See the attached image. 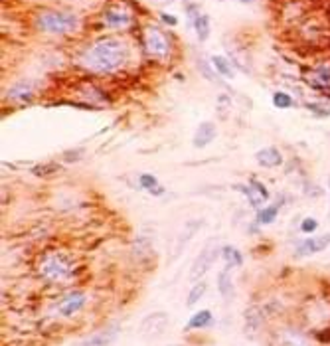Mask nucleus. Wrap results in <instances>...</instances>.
Listing matches in <instances>:
<instances>
[{
    "label": "nucleus",
    "mask_w": 330,
    "mask_h": 346,
    "mask_svg": "<svg viewBox=\"0 0 330 346\" xmlns=\"http://www.w3.org/2000/svg\"><path fill=\"white\" fill-rule=\"evenodd\" d=\"M128 50L119 38H101L91 44L79 57V64L91 72L109 73L127 64Z\"/></svg>",
    "instance_id": "1"
},
{
    "label": "nucleus",
    "mask_w": 330,
    "mask_h": 346,
    "mask_svg": "<svg viewBox=\"0 0 330 346\" xmlns=\"http://www.w3.org/2000/svg\"><path fill=\"white\" fill-rule=\"evenodd\" d=\"M77 16L72 12L48 10L38 16V28L46 34H70L77 28Z\"/></svg>",
    "instance_id": "2"
},
{
    "label": "nucleus",
    "mask_w": 330,
    "mask_h": 346,
    "mask_svg": "<svg viewBox=\"0 0 330 346\" xmlns=\"http://www.w3.org/2000/svg\"><path fill=\"white\" fill-rule=\"evenodd\" d=\"M40 273L44 275L46 279H50V281H61V279L72 275V263H70L68 257H63L61 254H52L42 261Z\"/></svg>",
    "instance_id": "3"
},
{
    "label": "nucleus",
    "mask_w": 330,
    "mask_h": 346,
    "mask_svg": "<svg viewBox=\"0 0 330 346\" xmlns=\"http://www.w3.org/2000/svg\"><path fill=\"white\" fill-rule=\"evenodd\" d=\"M218 255H221V249L218 247V243H216L214 239H212V241H208V243H206V247H204L202 251L198 254V257H196V259H194V263H192L190 279H192V281H196V279L204 277V275L212 269V265L216 263Z\"/></svg>",
    "instance_id": "4"
},
{
    "label": "nucleus",
    "mask_w": 330,
    "mask_h": 346,
    "mask_svg": "<svg viewBox=\"0 0 330 346\" xmlns=\"http://www.w3.org/2000/svg\"><path fill=\"white\" fill-rule=\"evenodd\" d=\"M145 48H147L148 55H152L156 59H166L170 55V44L156 26H148L145 30Z\"/></svg>",
    "instance_id": "5"
},
{
    "label": "nucleus",
    "mask_w": 330,
    "mask_h": 346,
    "mask_svg": "<svg viewBox=\"0 0 330 346\" xmlns=\"http://www.w3.org/2000/svg\"><path fill=\"white\" fill-rule=\"evenodd\" d=\"M200 228H202V219H188V222L184 224L180 234L176 236L172 247H170V261H174L178 255L182 254L184 249H186V245L192 241V237L200 232Z\"/></svg>",
    "instance_id": "6"
},
{
    "label": "nucleus",
    "mask_w": 330,
    "mask_h": 346,
    "mask_svg": "<svg viewBox=\"0 0 330 346\" xmlns=\"http://www.w3.org/2000/svg\"><path fill=\"white\" fill-rule=\"evenodd\" d=\"M168 327V314L166 312H152L145 317V321L141 323V334L145 338H156L164 332Z\"/></svg>",
    "instance_id": "7"
},
{
    "label": "nucleus",
    "mask_w": 330,
    "mask_h": 346,
    "mask_svg": "<svg viewBox=\"0 0 330 346\" xmlns=\"http://www.w3.org/2000/svg\"><path fill=\"white\" fill-rule=\"evenodd\" d=\"M236 188H239L241 194H245L249 206H253V208H259L261 204H265V202L269 200L267 188H265L261 182H257V180H251V182L245 184V186H236Z\"/></svg>",
    "instance_id": "8"
},
{
    "label": "nucleus",
    "mask_w": 330,
    "mask_h": 346,
    "mask_svg": "<svg viewBox=\"0 0 330 346\" xmlns=\"http://www.w3.org/2000/svg\"><path fill=\"white\" fill-rule=\"evenodd\" d=\"M103 22H105L107 26H111V28L123 30V28L130 26L133 14L128 12L125 6H111V8L105 10V14H103Z\"/></svg>",
    "instance_id": "9"
},
{
    "label": "nucleus",
    "mask_w": 330,
    "mask_h": 346,
    "mask_svg": "<svg viewBox=\"0 0 330 346\" xmlns=\"http://www.w3.org/2000/svg\"><path fill=\"white\" fill-rule=\"evenodd\" d=\"M328 245H330V234H326V236H318V237H309V239H305L303 243H299V247H296V257L320 254V251L326 249Z\"/></svg>",
    "instance_id": "10"
},
{
    "label": "nucleus",
    "mask_w": 330,
    "mask_h": 346,
    "mask_svg": "<svg viewBox=\"0 0 330 346\" xmlns=\"http://www.w3.org/2000/svg\"><path fill=\"white\" fill-rule=\"evenodd\" d=\"M273 346H309V340L299 330L285 328V330H279L273 336Z\"/></svg>",
    "instance_id": "11"
},
{
    "label": "nucleus",
    "mask_w": 330,
    "mask_h": 346,
    "mask_svg": "<svg viewBox=\"0 0 330 346\" xmlns=\"http://www.w3.org/2000/svg\"><path fill=\"white\" fill-rule=\"evenodd\" d=\"M83 305H85V295L81 291H75L72 293V295H68V297L57 305V310H59L61 317H72L77 310L83 309Z\"/></svg>",
    "instance_id": "12"
},
{
    "label": "nucleus",
    "mask_w": 330,
    "mask_h": 346,
    "mask_svg": "<svg viewBox=\"0 0 330 346\" xmlns=\"http://www.w3.org/2000/svg\"><path fill=\"white\" fill-rule=\"evenodd\" d=\"M216 135H218V129L214 123H210V121H204L198 125L196 129V135H194V146L196 148H204V146H208L214 139H216Z\"/></svg>",
    "instance_id": "13"
},
{
    "label": "nucleus",
    "mask_w": 330,
    "mask_h": 346,
    "mask_svg": "<svg viewBox=\"0 0 330 346\" xmlns=\"http://www.w3.org/2000/svg\"><path fill=\"white\" fill-rule=\"evenodd\" d=\"M255 161L257 164H261L263 168H275L283 164V154L277 150L275 146H267V148H261L255 152Z\"/></svg>",
    "instance_id": "14"
},
{
    "label": "nucleus",
    "mask_w": 330,
    "mask_h": 346,
    "mask_svg": "<svg viewBox=\"0 0 330 346\" xmlns=\"http://www.w3.org/2000/svg\"><path fill=\"white\" fill-rule=\"evenodd\" d=\"M311 83L316 87H330V64H320L318 68H314Z\"/></svg>",
    "instance_id": "15"
},
{
    "label": "nucleus",
    "mask_w": 330,
    "mask_h": 346,
    "mask_svg": "<svg viewBox=\"0 0 330 346\" xmlns=\"http://www.w3.org/2000/svg\"><path fill=\"white\" fill-rule=\"evenodd\" d=\"M32 95H34V85L30 81H20L8 91V97L16 99V101H28Z\"/></svg>",
    "instance_id": "16"
},
{
    "label": "nucleus",
    "mask_w": 330,
    "mask_h": 346,
    "mask_svg": "<svg viewBox=\"0 0 330 346\" xmlns=\"http://www.w3.org/2000/svg\"><path fill=\"white\" fill-rule=\"evenodd\" d=\"M218 289H220L221 297L225 299V301H232L234 297H236V289H234V281H232V277L227 271H221L218 275Z\"/></svg>",
    "instance_id": "17"
},
{
    "label": "nucleus",
    "mask_w": 330,
    "mask_h": 346,
    "mask_svg": "<svg viewBox=\"0 0 330 346\" xmlns=\"http://www.w3.org/2000/svg\"><path fill=\"white\" fill-rule=\"evenodd\" d=\"M212 66H214L223 77H229V79L236 77V68H234V64H232L227 57H223V55H214V57H212Z\"/></svg>",
    "instance_id": "18"
},
{
    "label": "nucleus",
    "mask_w": 330,
    "mask_h": 346,
    "mask_svg": "<svg viewBox=\"0 0 330 346\" xmlns=\"http://www.w3.org/2000/svg\"><path fill=\"white\" fill-rule=\"evenodd\" d=\"M221 257L227 261V269L239 267V265L243 263V255L239 254V249L234 247V245H223V247H221Z\"/></svg>",
    "instance_id": "19"
},
{
    "label": "nucleus",
    "mask_w": 330,
    "mask_h": 346,
    "mask_svg": "<svg viewBox=\"0 0 330 346\" xmlns=\"http://www.w3.org/2000/svg\"><path fill=\"white\" fill-rule=\"evenodd\" d=\"M113 338H115V330L111 328V330L99 332V334H95V336H91V338L83 340L81 344H77V346H107Z\"/></svg>",
    "instance_id": "20"
},
{
    "label": "nucleus",
    "mask_w": 330,
    "mask_h": 346,
    "mask_svg": "<svg viewBox=\"0 0 330 346\" xmlns=\"http://www.w3.org/2000/svg\"><path fill=\"white\" fill-rule=\"evenodd\" d=\"M212 323V312L208 309L204 310H198V312H194L192 317H190V321H188V328H204L208 327Z\"/></svg>",
    "instance_id": "21"
},
{
    "label": "nucleus",
    "mask_w": 330,
    "mask_h": 346,
    "mask_svg": "<svg viewBox=\"0 0 330 346\" xmlns=\"http://www.w3.org/2000/svg\"><path fill=\"white\" fill-rule=\"evenodd\" d=\"M279 204H273V206H267V208H263L259 214H257V222L259 224H273L277 218V214H279Z\"/></svg>",
    "instance_id": "22"
},
{
    "label": "nucleus",
    "mask_w": 330,
    "mask_h": 346,
    "mask_svg": "<svg viewBox=\"0 0 330 346\" xmlns=\"http://www.w3.org/2000/svg\"><path fill=\"white\" fill-rule=\"evenodd\" d=\"M194 26H196V34H198L200 42H204L206 38L210 36V18L206 14H200L198 18L194 20Z\"/></svg>",
    "instance_id": "23"
},
{
    "label": "nucleus",
    "mask_w": 330,
    "mask_h": 346,
    "mask_svg": "<svg viewBox=\"0 0 330 346\" xmlns=\"http://www.w3.org/2000/svg\"><path fill=\"white\" fill-rule=\"evenodd\" d=\"M273 105H275L277 109H289V107L293 105V99H291L289 93L277 91V93H273Z\"/></svg>",
    "instance_id": "24"
},
{
    "label": "nucleus",
    "mask_w": 330,
    "mask_h": 346,
    "mask_svg": "<svg viewBox=\"0 0 330 346\" xmlns=\"http://www.w3.org/2000/svg\"><path fill=\"white\" fill-rule=\"evenodd\" d=\"M204 293H206V283H198V285H194V287H192V291H190V295H188L186 305H188V307H194V305L202 299Z\"/></svg>",
    "instance_id": "25"
},
{
    "label": "nucleus",
    "mask_w": 330,
    "mask_h": 346,
    "mask_svg": "<svg viewBox=\"0 0 330 346\" xmlns=\"http://www.w3.org/2000/svg\"><path fill=\"white\" fill-rule=\"evenodd\" d=\"M139 184H141V188H145L147 192H150L152 188L158 186V180H156V176H152V174H141V176H139Z\"/></svg>",
    "instance_id": "26"
},
{
    "label": "nucleus",
    "mask_w": 330,
    "mask_h": 346,
    "mask_svg": "<svg viewBox=\"0 0 330 346\" xmlns=\"http://www.w3.org/2000/svg\"><path fill=\"white\" fill-rule=\"evenodd\" d=\"M316 228H318V222L314 218H305L303 219V224H301V230L305 232V234H312V232H316Z\"/></svg>",
    "instance_id": "27"
},
{
    "label": "nucleus",
    "mask_w": 330,
    "mask_h": 346,
    "mask_svg": "<svg viewBox=\"0 0 330 346\" xmlns=\"http://www.w3.org/2000/svg\"><path fill=\"white\" fill-rule=\"evenodd\" d=\"M160 18H162V22H164V24H168V26H176V22H178V20L174 18L172 14H166V12H162V14H160Z\"/></svg>",
    "instance_id": "28"
},
{
    "label": "nucleus",
    "mask_w": 330,
    "mask_h": 346,
    "mask_svg": "<svg viewBox=\"0 0 330 346\" xmlns=\"http://www.w3.org/2000/svg\"><path fill=\"white\" fill-rule=\"evenodd\" d=\"M152 2H156V4H170V2H174V0H152Z\"/></svg>",
    "instance_id": "29"
},
{
    "label": "nucleus",
    "mask_w": 330,
    "mask_h": 346,
    "mask_svg": "<svg viewBox=\"0 0 330 346\" xmlns=\"http://www.w3.org/2000/svg\"><path fill=\"white\" fill-rule=\"evenodd\" d=\"M239 2H243V4H245V2H247V4H249V2H253V0H239Z\"/></svg>",
    "instance_id": "30"
},
{
    "label": "nucleus",
    "mask_w": 330,
    "mask_h": 346,
    "mask_svg": "<svg viewBox=\"0 0 330 346\" xmlns=\"http://www.w3.org/2000/svg\"><path fill=\"white\" fill-rule=\"evenodd\" d=\"M328 186H330V176H328Z\"/></svg>",
    "instance_id": "31"
}]
</instances>
